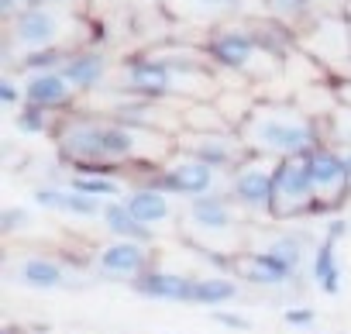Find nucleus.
I'll list each match as a JSON object with an SVG mask.
<instances>
[{"mask_svg": "<svg viewBox=\"0 0 351 334\" xmlns=\"http://www.w3.org/2000/svg\"><path fill=\"white\" fill-rule=\"evenodd\" d=\"M241 138L248 141L252 155L265 158H289V155H306L320 145L317 121L306 117L293 100H258L248 121L238 128Z\"/></svg>", "mask_w": 351, "mask_h": 334, "instance_id": "1", "label": "nucleus"}, {"mask_svg": "<svg viewBox=\"0 0 351 334\" xmlns=\"http://www.w3.org/2000/svg\"><path fill=\"white\" fill-rule=\"evenodd\" d=\"M296 49L306 52L334 83L351 80V21L341 11H324L296 38Z\"/></svg>", "mask_w": 351, "mask_h": 334, "instance_id": "2", "label": "nucleus"}, {"mask_svg": "<svg viewBox=\"0 0 351 334\" xmlns=\"http://www.w3.org/2000/svg\"><path fill=\"white\" fill-rule=\"evenodd\" d=\"M310 214H317L310 152L276 158V169H272V221L289 224V221H303Z\"/></svg>", "mask_w": 351, "mask_h": 334, "instance_id": "3", "label": "nucleus"}, {"mask_svg": "<svg viewBox=\"0 0 351 334\" xmlns=\"http://www.w3.org/2000/svg\"><path fill=\"white\" fill-rule=\"evenodd\" d=\"M176 148L228 176L252 158V148L241 138V131H180L176 134Z\"/></svg>", "mask_w": 351, "mask_h": 334, "instance_id": "4", "label": "nucleus"}, {"mask_svg": "<svg viewBox=\"0 0 351 334\" xmlns=\"http://www.w3.org/2000/svg\"><path fill=\"white\" fill-rule=\"evenodd\" d=\"M148 183L165 190L169 197H204V193H214V183H217V169H210L207 162L186 155L176 148L169 162H162L158 169L148 173Z\"/></svg>", "mask_w": 351, "mask_h": 334, "instance_id": "5", "label": "nucleus"}, {"mask_svg": "<svg viewBox=\"0 0 351 334\" xmlns=\"http://www.w3.org/2000/svg\"><path fill=\"white\" fill-rule=\"evenodd\" d=\"M272 169H276V158L265 155H252L245 165L231 173V197L241 211L248 214H262L272 217Z\"/></svg>", "mask_w": 351, "mask_h": 334, "instance_id": "6", "label": "nucleus"}, {"mask_svg": "<svg viewBox=\"0 0 351 334\" xmlns=\"http://www.w3.org/2000/svg\"><path fill=\"white\" fill-rule=\"evenodd\" d=\"M310 176H313V193H317V214L341 207L351 190H348V169L344 155L334 145H317L310 152Z\"/></svg>", "mask_w": 351, "mask_h": 334, "instance_id": "7", "label": "nucleus"}, {"mask_svg": "<svg viewBox=\"0 0 351 334\" xmlns=\"http://www.w3.org/2000/svg\"><path fill=\"white\" fill-rule=\"evenodd\" d=\"M204 52L210 59V66L224 69V73H241L248 69V62L255 59L258 52V42H255V32L252 25H217L207 42H204Z\"/></svg>", "mask_w": 351, "mask_h": 334, "instance_id": "8", "label": "nucleus"}, {"mask_svg": "<svg viewBox=\"0 0 351 334\" xmlns=\"http://www.w3.org/2000/svg\"><path fill=\"white\" fill-rule=\"evenodd\" d=\"M121 90L134 93L141 100H172L176 97V76L172 66L158 56H134L121 66Z\"/></svg>", "mask_w": 351, "mask_h": 334, "instance_id": "9", "label": "nucleus"}, {"mask_svg": "<svg viewBox=\"0 0 351 334\" xmlns=\"http://www.w3.org/2000/svg\"><path fill=\"white\" fill-rule=\"evenodd\" d=\"M11 25V42L25 52H42V49H62V28L66 18L52 8H28L14 18H8Z\"/></svg>", "mask_w": 351, "mask_h": 334, "instance_id": "10", "label": "nucleus"}, {"mask_svg": "<svg viewBox=\"0 0 351 334\" xmlns=\"http://www.w3.org/2000/svg\"><path fill=\"white\" fill-rule=\"evenodd\" d=\"M186 228L200 238H224V235H234L241 228V207L234 204V197L228 193H204V197H193L190 207H186Z\"/></svg>", "mask_w": 351, "mask_h": 334, "instance_id": "11", "label": "nucleus"}, {"mask_svg": "<svg viewBox=\"0 0 351 334\" xmlns=\"http://www.w3.org/2000/svg\"><path fill=\"white\" fill-rule=\"evenodd\" d=\"M228 276L245 279V283H252V286H286V283L296 276V269H289L279 255H272V252H265V248H248V252L231 255Z\"/></svg>", "mask_w": 351, "mask_h": 334, "instance_id": "12", "label": "nucleus"}, {"mask_svg": "<svg viewBox=\"0 0 351 334\" xmlns=\"http://www.w3.org/2000/svg\"><path fill=\"white\" fill-rule=\"evenodd\" d=\"M97 269H100L104 279H134V276H141L145 269H152V265H148V245L114 238L110 245L100 248Z\"/></svg>", "mask_w": 351, "mask_h": 334, "instance_id": "13", "label": "nucleus"}, {"mask_svg": "<svg viewBox=\"0 0 351 334\" xmlns=\"http://www.w3.org/2000/svg\"><path fill=\"white\" fill-rule=\"evenodd\" d=\"M76 86L66 80L62 69H52V73H32L25 80V104H35V107H45V110H69L73 100H76Z\"/></svg>", "mask_w": 351, "mask_h": 334, "instance_id": "14", "label": "nucleus"}, {"mask_svg": "<svg viewBox=\"0 0 351 334\" xmlns=\"http://www.w3.org/2000/svg\"><path fill=\"white\" fill-rule=\"evenodd\" d=\"M11 283L28 286V289H66L69 269L52 255H25L11 265Z\"/></svg>", "mask_w": 351, "mask_h": 334, "instance_id": "15", "label": "nucleus"}, {"mask_svg": "<svg viewBox=\"0 0 351 334\" xmlns=\"http://www.w3.org/2000/svg\"><path fill=\"white\" fill-rule=\"evenodd\" d=\"M193 276L180 272H162V269H145L141 276L131 279V289L145 300H169V303H193Z\"/></svg>", "mask_w": 351, "mask_h": 334, "instance_id": "16", "label": "nucleus"}, {"mask_svg": "<svg viewBox=\"0 0 351 334\" xmlns=\"http://www.w3.org/2000/svg\"><path fill=\"white\" fill-rule=\"evenodd\" d=\"M62 73H66V80L80 93H93V90H100V83L107 76V59L97 49H80V52H69L66 56Z\"/></svg>", "mask_w": 351, "mask_h": 334, "instance_id": "17", "label": "nucleus"}, {"mask_svg": "<svg viewBox=\"0 0 351 334\" xmlns=\"http://www.w3.org/2000/svg\"><path fill=\"white\" fill-rule=\"evenodd\" d=\"M124 197H128L124 204L131 207V214H134L141 224H148V228H155V224H162V221L172 217L169 193L158 190V187H152V183H141V187H134V190L124 193Z\"/></svg>", "mask_w": 351, "mask_h": 334, "instance_id": "18", "label": "nucleus"}, {"mask_svg": "<svg viewBox=\"0 0 351 334\" xmlns=\"http://www.w3.org/2000/svg\"><path fill=\"white\" fill-rule=\"evenodd\" d=\"M324 11H317V0H265V18L279 21L282 28H289L296 38L320 18Z\"/></svg>", "mask_w": 351, "mask_h": 334, "instance_id": "19", "label": "nucleus"}, {"mask_svg": "<svg viewBox=\"0 0 351 334\" xmlns=\"http://www.w3.org/2000/svg\"><path fill=\"white\" fill-rule=\"evenodd\" d=\"M104 228L114 235V238H124V241H141V245H152V228L148 224H141L134 214H131V207L124 204V200H107L104 204Z\"/></svg>", "mask_w": 351, "mask_h": 334, "instance_id": "20", "label": "nucleus"}, {"mask_svg": "<svg viewBox=\"0 0 351 334\" xmlns=\"http://www.w3.org/2000/svg\"><path fill=\"white\" fill-rule=\"evenodd\" d=\"M183 131H238L228 114L217 107V100H186L180 107Z\"/></svg>", "mask_w": 351, "mask_h": 334, "instance_id": "21", "label": "nucleus"}, {"mask_svg": "<svg viewBox=\"0 0 351 334\" xmlns=\"http://www.w3.org/2000/svg\"><path fill=\"white\" fill-rule=\"evenodd\" d=\"M313 279L320 286L324 296H337L341 293V262H337V241L324 238L317 248H313Z\"/></svg>", "mask_w": 351, "mask_h": 334, "instance_id": "22", "label": "nucleus"}, {"mask_svg": "<svg viewBox=\"0 0 351 334\" xmlns=\"http://www.w3.org/2000/svg\"><path fill=\"white\" fill-rule=\"evenodd\" d=\"M238 293H241V286L234 283V276H197V283H193L197 307H221V303L234 300Z\"/></svg>", "mask_w": 351, "mask_h": 334, "instance_id": "23", "label": "nucleus"}, {"mask_svg": "<svg viewBox=\"0 0 351 334\" xmlns=\"http://www.w3.org/2000/svg\"><path fill=\"white\" fill-rule=\"evenodd\" d=\"M69 187L80 190V193H86V197H97V200H114V197L124 193L121 183L110 173H73L69 176Z\"/></svg>", "mask_w": 351, "mask_h": 334, "instance_id": "24", "label": "nucleus"}, {"mask_svg": "<svg viewBox=\"0 0 351 334\" xmlns=\"http://www.w3.org/2000/svg\"><path fill=\"white\" fill-rule=\"evenodd\" d=\"M265 252L279 255L289 269H296V272H300V262H303V255H306V238H303L300 231H272V235H269Z\"/></svg>", "mask_w": 351, "mask_h": 334, "instance_id": "25", "label": "nucleus"}, {"mask_svg": "<svg viewBox=\"0 0 351 334\" xmlns=\"http://www.w3.org/2000/svg\"><path fill=\"white\" fill-rule=\"evenodd\" d=\"M14 128H18L21 134H49V131L59 128V121H56V110H45V107L25 104L21 114L14 117Z\"/></svg>", "mask_w": 351, "mask_h": 334, "instance_id": "26", "label": "nucleus"}, {"mask_svg": "<svg viewBox=\"0 0 351 334\" xmlns=\"http://www.w3.org/2000/svg\"><path fill=\"white\" fill-rule=\"evenodd\" d=\"M66 49H42V52H25L21 59V69L32 76V73H52V69H62L66 66Z\"/></svg>", "mask_w": 351, "mask_h": 334, "instance_id": "27", "label": "nucleus"}, {"mask_svg": "<svg viewBox=\"0 0 351 334\" xmlns=\"http://www.w3.org/2000/svg\"><path fill=\"white\" fill-rule=\"evenodd\" d=\"M104 204H107V200H97V197H86V193L66 187L62 214H69V217H83V221H86V217H100V214H104Z\"/></svg>", "mask_w": 351, "mask_h": 334, "instance_id": "28", "label": "nucleus"}, {"mask_svg": "<svg viewBox=\"0 0 351 334\" xmlns=\"http://www.w3.org/2000/svg\"><path fill=\"white\" fill-rule=\"evenodd\" d=\"M0 228H4V235L28 231V228H32V211H28V207H8L4 217H0Z\"/></svg>", "mask_w": 351, "mask_h": 334, "instance_id": "29", "label": "nucleus"}, {"mask_svg": "<svg viewBox=\"0 0 351 334\" xmlns=\"http://www.w3.org/2000/svg\"><path fill=\"white\" fill-rule=\"evenodd\" d=\"M197 4L200 14H210V18H228V14H238V0H190Z\"/></svg>", "mask_w": 351, "mask_h": 334, "instance_id": "30", "label": "nucleus"}, {"mask_svg": "<svg viewBox=\"0 0 351 334\" xmlns=\"http://www.w3.org/2000/svg\"><path fill=\"white\" fill-rule=\"evenodd\" d=\"M210 320L221 324V327H231V331H248V327H252L248 317H241V313H234V310H221V307H210Z\"/></svg>", "mask_w": 351, "mask_h": 334, "instance_id": "31", "label": "nucleus"}, {"mask_svg": "<svg viewBox=\"0 0 351 334\" xmlns=\"http://www.w3.org/2000/svg\"><path fill=\"white\" fill-rule=\"evenodd\" d=\"M21 97H25V86H18L14 76H4V80H0V104H4V107H18Z\"/></svg>", "mask_w": 351, "mask_h": 334, "instance_id": "32", "label": "nucleus"}, {"mask_svg": "<svg viewBox=\"0 0 351 334\" xmlns=\"http://www.w3.org/2000/svg\"><path fill=\"white\" fill-rule=\"evenodd\" d=\"M282 320H286L289 327H310V324L317 320V310H313V307H286Z\"/></svg>", "mask_w": 351, "mask_h": 334, "instance_id": "33", "label": "nucleus"}, {"mask_svg": "<svg viewBox=\"0 0 351 334\" xmlns=\"http://www.w3.org/2000/svg\"><path fill=\"white\" fill-rule=\"evenodd\" d=\"M238 14L241 18H265V0H238Z\"/></svg>", "mask_w": 351, "mask_h": 334, "instance_id": "34", "label": "nucleus"}, {"mask_svg": "<svg viewBox=\"0 0 351 334\" xmlns=\"http://www.w3.org/2000/svg\"><path fill=\"white\" fill-rule=\"evenodd\" d=\"M0 8H4V14H8V18H14V14H21V11L35 8V0H0Z\"/></svg>", "mask_w": 351, "mask_h": 334, "instance_id": "35", "label": "nucleus"}, {"mask_svg": "<svg viewBox=\"0 0 351 334\" xmlns=\"http://www.w3.org/2000/svg\"><path fill=\"white\" fill-rule=\"evenodd\" d=\"M334 93H337V104L351 110V80H341V83H334Z\"/></svg>", "mask_w": 351, "mask_h": 334, "instance_id": "36", "label": "nucleus"}, {"mask_svg": "<svg viewBox=\"0 0 351 334\" xmlns=\"http://www.w3.org/2000/svg\"><path fill=\"white\" fill-rule=\"evenodd\" d=\"M317 8H337V11H344L348 0H317Z\"/></svg>", "mask_w": 351, "mask_h": 334, "instance_id": "37", "label": "nucleus"}, {"mask_svg": "<svg viewBox=\"0 0 351 334\" xmlns=\"http://www.w3.org/2000/svg\"><path fill=\"white\" fill-rule=\"evenodd\" d=\"M341 155H344V169H348V190H351V148H344Z\"/></svg>", "mask_w": 351, "mask_h": 334, "instance_id": "38", "label": "nucleus"}, {"mask_svg": "<svg viewBox=\"0 0 351 334\" xmlns=\"http://www.w3.org/2000/svg\"><path fill=\"white\" fill-rule=\"evenodd\" d=\"M56 4H69V0H35V8H56Z\"/></svg>", "mask_w": 351, "mask_h": 334, "instance_id": "39", "label": "nucleus"}, {"mask_svg": "<svg viewBox=\"0 0 351 334\" xmlns=\"http://www.w3.org/2000/svg\"><path fill=\"white\" fill-rule=\"evenodd\" d=\"M341 14H344V18H348V21H351V0H348V8H344V11H341Z\"/></svg>", "mask_w": 351, "mask_h": 334, "instance_id": "40", "label": "nucleus"}, {"mask_svg": "<svg viewBox=\"0 0 351 334\" xmlns=\"http://www.w3.org/2000/svg\"><path fill=\"white\" fill-rule=\"evenodd\" d=\"M32 334H45V331H32Z\"/></svg>", "mask_w": 351, "mask_h": 334, "instance_id": "41", "label": "nucleus"}]
</instances>
